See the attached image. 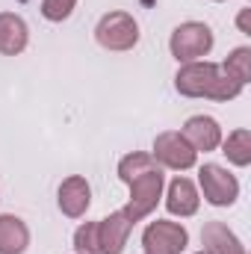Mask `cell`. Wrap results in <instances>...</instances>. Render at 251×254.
Returning a JSON list of instances; mask_svg holds the SVG:
<instances>
[{"mask_svg":"<svg viewBox=\"0 0 251 254\" xmlns=\"http://www.w3.org/2000/svg\"><path fill=\"white\" fill-rule=\"evenodd\" d=\"M249 12H251V9H243V12H240V30H243V33H251V27H249Z\"/></svg>","mask_w":251,"mask_h":254,"instance_id":"cell-20","label":"cell"},{"mask_svg":"<svg viewBox=\"0 0 251 254\" xmlns=\"http://www.w3.org/2000/svg\"><path fill=\"white\" fill-rule=\"evenodd\" d=\"M119 178L130 187V201L125 207V216L136 225L139 219L151 216V210L163 198V166L151 154L133 151V154L122 157Z\"/></svg>","mask_w":251,"mask_h":254,"instance_id":"cell-1","label":"cell"},{"mask_svg":"<svg viewBox=\"0 0 251 254\" xmlns=\"http://www.w3.org/2000/svg\"><path fill=\"white\" fill-rule=\"evenodd\" d=\"M30 246V231L27 225L12 216V213H3L0 216V254H24Z\"/></svg>","mask_w":251,"mask_h":254,"instance_id":"cell-14","label":"cell"},{"mask_svg":"<svg viewBox=\"0 0 251 254\" xmlns=\"http://www.w3.org/2000/svg\"><path fill=\"white\" fill-rule=\"evenodd\" d=\"M142 254H145V252H142Z\"/></svg>","mask_w":251,"mask_h":254,"instance_id":"cell-23","label":"cell"},{"mask_svg":"<svg viewBox=\"0 0 251 254\" xmlns=\"http://www.w3.org/2000/svg\"><path fill=\"white\" fill-rule=\"evenodd\" d=\"M169 51L178 63H198L201 57H207L213 51V30L201 21H187V24L175 27L172 39H169Z\"/></svg>","mask_w":251,"mask_h":254,"instance_id":"cell-3","label":"cell"},{"mask_svg":"<svg viewBox=\"0 0 251 254\" xmlns=\"http://www.w3.org/2000/svg\"><path fill=\"white\" fill-rule=\"evenodd\" d=\"M57 201H60V210L68 219H80L89 210V204H92V187H89V181L80 178V175L65 178L63 184H60V198Z\"/></svg>","mask_w":251,"mask_h":254,"instance_id":"cell-9","label":"cell"},{"mask_svg":"<svg viewBox=\"0 0 251 254\" xmlns=\"http://www.w3.org/2000/svg\"><path fill=\"white\" fill-rule=\"evenodd\" d=\"M222 77V65L216 63H184L178 77H175V89L184 98H213V89Z\"/></svg>","mask_w":251,"mask_h":254,"instance_id":"cell-4","label":"cell"},{"mask_svg":"<svg viewBox=\"0 0 251 254\" xmlns=\"http://www.w3.org/2000/svg\"><path fill=\"white\" fill-rule=\"evenodd\" d=\"M198 181H201L204 198H207L213 207H231V204L240 198V184H237V178H234L228 169H222V166H213V163L201 166Z\"/></svg>","mask_w":251,"mask_h":254,"instance_id":"cell-7","label":"cell"},{"mask_svg":"<svg viewBox=\"0 0 251 254\" xmlns=\"http://www.w3.org/2000/svg\"><path fill=\"white\" fill-rule=\"evenodd\" d=\"M222 148H225L228 163H234V166L246 169V166L251 163V130L240 127V130L228 133V139L222 142Z\"/></svg>","mask_w":251,"mask_h":254,"instance_id":"cell-15","label":"cell"},{"mask_svg":"<svg viewBox=\"0 0 251 254\" xmlns=\"http://www.w3.org/2000/svg\"><path fill=\"white\" fill-rule=\"evenodd\" d=\"M74 6H77V0H42V15L48 21L60 24V21H65L74 12Z\"/></svg>","mask_w":251,"mask_h":254,"instance_id":"cell-18","label":"cell"},{"mask_svg":"<svg viewBox=\"0 0 251 254\" xmlns=\"http://www.w3.org/2000/svg\"><path fill=\"white\" fill-rule=\"evenodd\" d=\"M27 39H30L27 21L15 12H0V54L18 57L27 48Z\"/></svg>","mask_w":251,"mask_h":254,"instance_id":"cell-12","label":"cell"},{"mask_svg":"<svg viewBox=\"0 0 251 254\" xmlns=\"http://www.w3.org/2000/svg\"><path fill=\"white\" fill-rule=\"evenodd\" d=\"M74 249H77V254H101V246H98V222H86V225L77 228Z\"/></svg>","mask_w":251,"mask_h":254,"instance_id":"cell-17","label":"cell"},{"mask_svg":"<svg viewBox=\"0 0 251 254\" xmlns=\"http://www.w3.org/2000/svg\"><path fill=\"white\" fill-rule=\"evenodd\" d=\"M222 71L231 74L234 80H240V83L246 86V83L251 80V48H237V51L225 60Z\"/></svg>","mask_w":251,"mask_h":254,"instance_id":"cell-16","label":"cell"},{"mask_svg":"<svg viewBox=\"0 0 251 254\" xmlns=\"http://www.w3.org/2000/svg\"><path fill=\"white\" fill-rule=\"evenodd\" d=\"M240 92H243V83L222 71V77H219V83H216V89H213V98H210V101H234Z\"/></svg>","mask_w":251,"mask_h":254,"instance_id":"cell-19","label":"cell"},{"mask_svg":"<svg viewBox=\"0 0 251 254\" xmlns=\"http://www.w3.org/2000/svg\"><path fill=\"white\" fill-rule=\"evenodd\" d=\"M130 231H133V222L125 216V210H116L107 219H101L98 222V246H101V254H122L127 246Z\"/></svg>","mask_w":251,"mask_h":254,"instance_id":"cell-8","label":"cell"},{"mask_svg":"<svg viewBox=\"0 0 251 254\" xmlns=\"http://www.w3.org/2000/svg\"><path fill=\"white\" fill-rule=\"evenodd\" d=\"M142 246L145 254H181L189 246V234L184 225L178 222H151L142 234Z\"/></svg>","mask_w":251,"mask_h":254,"instance_id":"cell-6","label":"cell"},{"mask_svg":"<svg viewBox=\"0 0 251 254\" xmlns=\"http://www.w3.org/2000/svg\"><path fill=\"white\" fill-rule=\"evenodd\" d=\"M184 139L192 145V151H216L222 145V127L216 119L210 116H192L187 125H184Z\"/></svg>","mask_w":251,"mask_h":254,"instance_id":"cell-10","label":"cell"},{"mask_svg":"<svg viewBox=\"0 0 251 254\" xmlns=\"http://www.w3.org/2000/svg\"><path fill=\"white\" fill-rule=\"evenodd\" d=\"M198 204H201V198H198V190H195V184H192L189 178H175V181L169 184L166 210H169L172 216H181V219L195 216V213H198Z\"/></svg>","mask_w":251,"mask_h":254,"instance_id":"cell-13","label":"cell"},{"mask_svg":"<svg viewBox=\"0 0 251 254\" xmlns=\"http://www.w3.org/2000/svg\"><path fill=\"white\" fill-rule=\"evenodd\" d=\"M198 254H204V252H198Z\"/></svg>","mask_w":251,"mask_h":254,"instance_id":"cell-22","label":"cell"},{"mask_svg":"<svg viewBox=\"0 0 251 254\" xmlns=\"http://www.w3.org/2000/svg\"><path fill=\"white\" fill-rule=\"evenodd\" d=\"M204 254H246V246L225 222H207L201 231Z\"/></svg>","mask_w":251,"mask_h":254,"instance_id":"cell-11","label":"cell"},{"mask_svg":"<svg viewBox=\"0 0 251 254\" xmlns=\"http://www.w3.org/2000/svg\"><path fill=\"white\" fill-rule=\"evenodd\" d=\"M95 39L104 51L125 54L139 45V24L127 12H107L95 27Z\"/></svg>","mask_w":251,"mask_h":254,"instance_id":"cell-2","label":"cell"},{"mask_svg":"<svg viewBox=\"0 0 251 254\" xmlns=\"http://www.w3.org/2000/svg\"><path fill=\"white\" fill-rule=\"evenodd\" d=\"M216 3H222V0H216Z\"/></svg>","mask_w":251,"mask_h":254,"instance_id":"cell-21","label":"cell"},{"mask_svg":"<svg viewBox=\"0 0 251 254\" xmlns=\"http://www.w3.org/2000/svg\"><path fill=\"white\" fill-rule=\"evenodd\" d=\"M163 169H175V172H187L195 166L198 151H192L181 130H166L154 139V154H151Z\"/></svg>","mask_w":251,"mask_h":254,"instance_id":"cell-5","label":"cell"}]
</instances>
